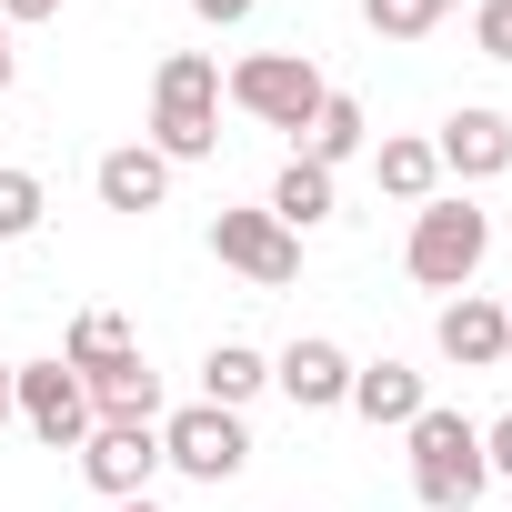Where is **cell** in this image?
Returning <instances> with one entry per match:
<instances>
[{
    "label": "cell",
    "instance_id": "6da1fadb",
    "mask_svg": "<svg viewBox=\"0 0 512 512\" xmlns=\"http://www.w3.org/2000/svg\"><path fill=\"white\" fill-rule=\"evenodd\" d=\"M492 262V211H472V191H432L412 211V241H402V272L422 292H472V272Z\"/></svg>",
    "mask_w": 512,
    "mask_h": 512
},
{
    "label": "cell",
    "instance_id": "7a4b0ae2",
    "mask_svg": "<svg viewBox=\"0 0 512 512\" xmlns=\"http://www.w3.org/2000/svg\"><path fill=\"white\" fill-rule=\"evenodd\" d=\"M151 151L171 171L221 151V61L211 51H171L161 61V81H151Z\"/></svg>",
    "mask_w": 512,
    "mask_h": 512
},
{
    "label": "cell",
    "instance_id": "3957f363",
    "mask_svg": "<svg viewBox=\"0 0 512 512\" xmlns=\"http://www.w3.org/2000/svg\"><path fill=\"white\" fill-rule=\"evenodd\" d=\"M402 442H412V492H422V512H472V502H482V482H492V462H482V422L422 402Z\"/></svg>",
    "mask_w": 512,
    "mask_h": 512
},
{
    "label": "cell",
    "instance_id": "277c9868",
    "mask_svg": "<svg viewBox=\"0 0 512 512\" xmlns=\"http://www.w3.org/2000/svg\"><path fill=\"white\" fill-rule=\"evenodd\" d=\"M231 111H251V121H272V131H312V111H322V71H312V51H251V61H231Z\"/></svg>",
    "mask_w": 512,
    "mask_h": 512
},
{
    "label": "cell",
    "instance_id": "5b68a950",
    "mask_svg": "<svg viewBox=\"0 0 512 512\" xmlns=\"http://www.w3.org/2000/svg\"><path fill=\"white\" fill-rule=\"evenodd\" d=\"M161 462L221 492V482H241L251 432H241V412H221V402H181V412H161Z\"/></svg>",
    "mask_w": 512,
    "mask_h": 512
},
{
    "label": "cell",
    "instance_id": "8992f818",
    "mask_svg": "<svg viewBox=\"0 0 512 512\" xmlns=\"http://www.w3.org/2000/svg\"><path fill=\"white\" fill-rule=\"evenodd\" d=\"M11 412H21L31 442H51V452H81V442H91V392H81L71 362H21V372H11Z\"/></svg>",
    "mask_w": 512,
    "mask_h": 512
},
{
    "label": "cell",
    "instance_id": "52a82bcc",
    "mask_svg": "<svg viewBox=\"0 0 512 512\" xmlns=\"http://www.w3.org/2000/svg\"><path fill=\"white\" fill-rule=\"evenodd\" d=\"M211 251H221V272L262 282V292L302 282V231H282L272 211H211Z\"/></svg>",
    "mask_w": 512,
    "mask_h": 512
},
{
    "label": "cell",
    "instance_id": "ba28073f",
    "mask_svg": "<svg viewBox=\"0 0 512 512\" xmlns=\"http://www.w3.org/2000/svg\"><path fill=\"white\" fill-rule=\"evenodd\" d=\"M151 472H161V422H91V442H81V482H91L101 502L151 492Z\"/></svg>",
    "mask_w": 512,
    "mask_h": 512
},
{
    "label": "cell",
    "instance_id": "9c48e42d",
    "mask_svg": "<svg viewBox=\"0 0 512 512\" xmlns=\"http://www.w3.org/2000/svg\"><path fill=\"white\" fill-rule=\"evenodd\" d=\"M432 161H442V181H502L512 171V121L492 111V101H462L452 121H442V141H432Z\"/></svg>",
    "mask_w": 512,
    "mask_h": 512
},
{
    "label": "cell",
    "instance_id": "30bf717a",
    "mask_svg": "<svg viewBox=\"0 0 512 512\" xmlns=\"http://www.w3.org/2000/svg\"><path fill=\"white\" fill-rule=\"evenodd\" d=\"M432 342H442V362H462V372H502V352H512V312L482 302V292H452V302L432 312Z\"/></svg>",
    "mask_w": 512,
    "mask_h": 512
},
{
    "label": "cell",
    "instance_id": "8fae6325",
    "mask_svg": "<svg viewBox=\"0 0 512 512\" xmlns=\"http://www.w3.org/2000/svg\"><path fill=\"white\" fill-rule=\"evenodd\" d=\"M272 382H282V402H292V412H342V392H352V352H342V342H322V332H302V342L272 362Z\"/></svg>",
    "mask_w": 512,
    "mask_h": 512
},
{
    "label": "cell",
    "instance_id": "7c38bea8",
    "mask_svg": "<svg viewBox=\"0 0 512 512\" xmlns=\"http://www.w3.org/2000/svg\"><path fill=\"white\" fill-rule=\"evenodd\" d=\"M91 191H101V211H131V221H141V211L171 201V161H161L151 141H121V151L91 161Z\"/></svg>",
    "mask_w": 512,
    "mask_h": 512
},
{
    "label": "cell",
    "instance_id": "4fadbf2b",
    "mask_svg": "<svg viewBox=\"0 0 512 512\" xmlns=\"http://www.w3.org/2000/svg\"><path fill=\"white\" fill-rule=\"evenodd\" d=\"M422 402H432V392H422V372H412V362H392V352H382V362H352L342 412H362L372 432H412V412H422Z\"/></svg>",
    "mask_w": 512,
    "mask_h": 512
},
{
    "label": "cell",
    "instance_id": "5bb4252c",
    "mask_svg": "<svg viewBox=\"0 0 512 512\" xmlns=\"http://www.w3.org/2000/svg\"><path fill=\"white\" fill-rule=\"evenodd\" d=\"M81 392H91V422H161V372H151L141 352L81 372Z\"/></svg>",
    "mask_w": 512,
    "mask_h": 512
},
{
    "label": "cell",
    "instance_id": "9a60e30c",
    "mask_svg": "<svg viewBox=\"0 0 512 512\" xmlns=\"http://www.w3.org/2000/svg\"><path fill=\"white\" fill-rule=\"evenodd\" d=\"M262 211H272L282 231H322V221H332V171L292 151V161L272 171V201H262Z\"/></svg>",
    "mask_w": 512,
    "mask_h": 512
},
{
    "label": "cell",
    "instance_id": "2e32d148",
    "mask_svg": "<svg viewBox=\"0 0 512 512\" xmlns=\"http://www.w3.org/2000/svg\"><path fill=\"white\" fill-rule=\"evenodd\" d=\"M362 141H372L362 101H352V91H322V111H312V131H302V161L342 171V161H362Z\"/></svg>",
    "mask_w": 512,
    "mask_h": 512
},
{
    "label": "cell",
    "instance_id": "e0dca14e",
    "mask_svg": "<svg viewBox=\"0 0 512 512\" xmlns=\"http://www.w3.org/2000/svg\"><path fill=\"white\" fill-rule=\"evenodd\" d=\"M272 382V362L251 352V342H211V362H201V402H221V412H241L251 392Z\"/></svg>",
    "mask_w": 512,
    "mask_h": 512
},
{
    "label": "cell",
    "instance_id": "ac0fdd59",
    "mask_svg": "<svg viewBox=\"0 0 512 512\" xmlns=\"http://www.w3.org/2000/svg\"><path fill=\"white\" fill-rule=\"evenodd\" d=\"M372 171H382V191H392V201H412V211L442 191V161H432V141H382V151H372Z\"/></svg>",
    "mask_w": 512,
    "mask_h": 512
},
{
    "label": "cell",
    "instance_id": "d6986e66",
    "mask_svg": "<svg viewBox=\"0 0 512 512\" xmlns=\"http://www.w3.org/2000/svg\"><path fill=\"white\" fill-rule=\"evenodd\" d=\"M121 352H141L121 312H81V322H71V342H61V362H71V372H101V362H121Z\"/></svg>",
    "mask_w": 512,
    "mask_h": 512
},
{
    "label": "cell",
    "instance_id": "ffe728a7",
    "mask_svg": "<svg viewBox=\"0 0 512 512\" xmlns=\"http://www.w3.org/2000/svg\"><path fill=\"white\" fill-rule=\"evenodd\" d=\"M41 221H51V191H41V171L0 161V241H31Z\"/></svg>",
    "mask_w": 512,
    "mask_h": 512
},
{
    "label": "cell",
    "instance_id": "44dd1931",
    "mask_svg": "<svg viewBox=\"0 0 512 512\" xmlns=\"http://www.w3.org/2000/svg\"><path fill=\"white\" fill-rule=\"evenodd\" d=\"M362 21H372L382 41H422V31H442L452 11H442V0H362Z\"/></svg>",
    "mask_w": 512,
    "mask_h": 512
},
{
    "label": "cell",
    "instance_id": "7402d4cb",
    "mask_svg": "<svg viewBox=\"0 0 512 512\" xmlns=\"http://www.w3.org/2000/svg\"><path fill=\"white\" fill-rule=\"evenodd\" d=\"M472 51L482 61H512V0H472Z\"/></svg>",
    "mask_w": 512,
    "mask_h": 512
},
{
    "label": "cell",
    "instance_id": "603a6c76",
    "mask_svg": "<svg viewBox=\"0 0 512 512\" xmlns=\"http://www.w3.org/2000/svg\"><path fill=\"white\" fill-rule=\"evenodd\" d=\"M251 11H262V0H191V21H201V31H241Z\"/></svg>",
    "mask_w": 512,
    "mask_h": 512
},
{
    "label": "cell",
    "instance_id": "cb8c5ba5",
    "mask_svg": "<svg viewBox=\"0 0 512 512\" xmlns=\"http://www.w3.org/2000/svg\"><path fill=\"white\" fill-rule=\"evenodd\" d=\"M482 462H492V482H512V412L482 422Z\"/></svg>",
    "mask_w": 512,
    "mask_h": 512
},
{
    "label": "cell",
    "instance_id": "d4e9b609",
    "mask_svg": "<svg viewBox=\"0 0 512 512\" xmlns=\"http://www.w3.org/2000/svg\"><path fill=\"white\" fill-rule=\"evenodd\" d=\"M21 21H61V0H0V31H21Z\"/></svg>",
    "mask_w": 512,
    "mask_h": 512
},
{
    "label": "cell",
    "instance_id": "484cf974",
    "mask_svg": "<svg viewBox=\"0 0 512 512\" xmlns=\"http://www.w3.org/2000/svg\"><path fill=\"white\" fill-rule=\"evenodd\" d=\"M11 71H21V51H11V31H0V91H11Z\"/></svg>",
    "mask_w": 512,
    "mask_h": 512
},
{
    "label": "cell",
    "instance_id": "4316f807",
    "mask_svg": "<svg viewBox=\"0 0 512 512\" xmlns=\"http://www.w3.org/2000/svg\"><path fill=\"white\" fill-rule=\"evenodd\" d=\"M111 512H161V502H151V492H131V502H111Z\"/></svg>",
    "mask_w": 512,
    "mask_h": 512
},
{
    "label": "cell",
    "instance_id": "83f0119b",
    "mask_svg": "<svg viewBox=\"0 0 512 512\" xmlns=\"http://www.w3.org/2000/svg\"><path fill=\"white\" fill-rule=\"evenodd\" d=\"M0 422H11V362H0Z\"/></svg>",
    "mask_w": 512,
    "mask_h": 512
},
{
    "label": "cell",
    "instance_id": "f1b7e54d",
    "mask_svg": "<svg viewBox=\"0 0 512 512\" xmlns=\"http://www.w3.org/2000/svg\"><path fill=\"white\" fill-rule=\"evenodd\" d=\"M442 11H462V0H442Z\"/></svg>",
    "mask_w": 512,
    "mask_h": 512
}]
</instances>
